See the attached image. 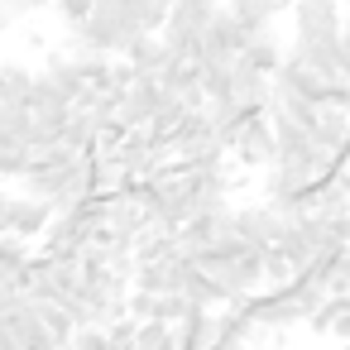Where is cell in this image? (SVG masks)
I'll list each match as a JSON object with an SVG mask.
<instances>
[{
	"instance_id": "obj_8",
	"label": "cell",
	"mask_w": 350,
	"mask_h": 350,
	"mask_svg": "<svg viewBox=\"0 0 350 350\" xmlns=\"http://www.w3.org/2000/svg\"><path fill=\"white\" fill-rule=\"evenodd\" d=\"M39 77H44L63 101H72V106L87 96V82H82V72H77V63H72L68 53H49V63H44V72H39Z\"/></svg>"
},
{
	"instance_id": "obj_24",
	"label": "cell",
	"mask_w": 350,
	"mask_h": 350,
	"mask_svg": "<svg viewBox=\"0 0 350 350\" xmlns=\"http://www.w3.org/2000/svg\"><path fill=\"white\" fill-rule=\"evenodd\" d=\"M202 5H226V0H202Z\"/></svg>"
},
{
	"instance_id": "obj_15",
	"label": "cell",
	"mask_w": 350,
	"mask_h": 350,
	"mask_svg": "<svg viewBox=\"0 0 350 350\" xmlns=\"http://www.w3.org/2000/svg\"><path fill=\"white\" fill-rule=\"evenodd\" d=\"M34 312H39V321L49 326L53 345H68V340H72V331H77V326H72V317H68L63 307H53V302H34Z\"/></svg>"
},
{
	"instance_id": "obj_11",
	"label": "cell",
	"mask_w": 350,
	"mask_h": 350,
	"mask_svg": "<svg viewBox=\"0 0 350 350\" xmlns=\"http://www.w3.org/2000/svg\"><path fill=\"white\" fill-rule=\"evenodd\" d=\"M183 297H187L192 307H206V312H221V307H226V293H221V288H216L197 264H192V269H187V278H183Z\"/></svg>"
},
{
	"instance_id": "obj_25",
	"label": "cell",
	"mask_w": 350,
	"mask_h": 350,
	"mask_svg": "<svg viewBox=\"0 0 350 350\" xmlns=\"http://www.w3.org/2000/svg\"><path fill=\"white\" fill-rule=\"evenodd\" d=\"M53 350H72V345H53Z\"/></svg>"
},
{
	"instance_id": "obj_13",
	"label": "cell",
	"mask_w": 350,
	"mask_h": 350,
	"mask_svg": "<svg viewBox=\"0 0 350 350\" xmlns=\"http://www.w3.org/2000/svg\"><path fill=\"white\" fill-rule=\"evenodd\" d=\"M240 58H245L259 77H273V72H278V63H283V49H278V39H273V34H259Z\"/></svg>"
},
{
	"instance_id": "obj_5",
	"label": "cell",
	"mask_w": 350,
	"mask_h": 350,
	"mask_svg": "<svg viewBox=\"0 0 350 350\" xmlns=\"http://www.w3.org/2000/svg\"><path fill=\"white\" fill-rule=\"evenodd\" d=\"M283 230H288V221H283V216H278L269 202H259V206H235V235H240L245 245L273 250Z\"/></svg>"
},
{
	"instance_id": "obj_20",
	"label": "cell",
	"mask_w": 350,
	"mask_h": 350,
	"mask_svg": "<svg viewBox=\"0 0 350 350\" xmlns=\"http://www.w3.org/2000/svg\"><path fill=\"white\" fill-rule=\"evenodd\" d=\"M331 336H340V340L350 345V297H340V312H336V326H331Z\"/></svg>"
},
{
	"instance_id": "obj_19",
	"label": "cell",
	"mask_w": 350,
	"mask_h": 350,
	"mask_svg": "<svg viewBox=\"0 0 350 350\" xmlns=\"http://www.w3.org/2000/svg\"><path fill=\"white\" fill-rule=\"evenodd\" d=\"M125 317L149 321V317H154V293H135V288H130V297H125Z\"/></svg>"
},
{
	"instance_id": "obj_14",
	"label": "cell",
	"mask_w": 350,
	"mask_h": 350,
	"mask_svg": "<svg viewBox=\"0 0 350 350\" xmlns=\"http://www.w3.org/2000/svg\"><path fill=\"white\" fill-rule=\"evenodd\" d=\"M135 350H178V326L139 321V331H135Z\"/></svg>"
},
{
	"instance_id": "obj_4",
	"label": "cell",
	"mask_w": 350,
	"mask_h": 350,
	"mask_svg": "<svg viewBox=\"0 0 350 350\" xmlns=\"http://www.w3.org/2000/svg\"><path fill=\"white\" fill-rule=\"evenodd\" d=\"M240 168H269L273 163V125H269V116L259 111V116H245V125H240V135L230 139V149H226Z\"/></svg>"
},
{
	"instance_id": "obj_1",
	"label": "cell",
	"mask_w": 350,
	"mask_h": 350,
	"mask_svg": "<svg viewBox=\"0 0 350 350\" xmlns=\"http://www.w3.org/2000/svg\"><path fill=\"white\" fill-rule=\"evenodd\" d=\"M211 10H216V5H202V0H178V5L168 10V20H163V29H159L163 49H168L173 58L197 63L202 34H206V25H211Z\"/></svg>"
},
{
	"instance_id": "obj_16",
	"label": "cell",
	"mask_w": 350,
	"mask_h": 350,
	"mask_svg": "<svg viewBox=\"0 0 350 350\" xmlns=\"http://www.w3.org/2000/svg\"><path fill=\"white\" fill-rule=\"evenodd\" d=\"M187 307H192V302H187L183 293H163V297H154V317H149V321H163V326H178V321L187 317Z\"/></svg>"
},
{
	"instance_id": "obj_7",
	"label": "cell",
	"mask_w": 350,
	"mask_h": 350,
	"mask_svg": "<svg viewBox=\"0 0 350 350\" xmlns=\"http://www.w3.org/2000/svg\"><path fill=\"white\" fill-rule=\"evenodd\" d=\"M5 331L15 336V345H20V350H53V336H49V326L39 321V312H34V302H29V297L5 317Z\"/></svg>"
},
{
	"instance_id": "obj_9",
	"label": "cell",
	"mask_w": 350,
	"mask_h": 350,
	"mask_svg": "<svg viewBox=\"0 0 350 350\" xmlns=\"http://www.w3.org/2000/svg\"><path fill=\"white\" fill-rule=\"evenodd\" d=\"M139 77H159V68H163V58H168V49H163V39L159 34H139L125 53H120Z\"/></svg>"
},
{
	"instance_id": "obj_23",
	"label": "cell",
	"mask_w": 350,
	"mask_h": 350,
	"mask_svg": "<svg viewBox=\"0 0 350 350\" xmlns=\"http://www.w3.org/2000/svg\"><path fill=\"white\" fill-rule=\"evenodd\" d=\"M269 5H273V10H293V5H297V0H269Z\"/></svg>"
},
{
	"instance_id": "obj_22",
	"label": "cell",
	"mask_w": 350,
	"mask_h": 350,
	"mask_svg": "<svg viewBox=\"0 0 350 350\" xmlns=\"http://www.w3.org/2000/svg\"><path fill=\"white\" fill-rule=\"evenodd\" d=\"M15 5H20V10H44L49 0H15Z\"/></svg>"
},
{
	"instance_id": "obj_18",
	"label": "cell",
	"mask_w": 350,
	"mask_h": 350,
	"mask_svg": "<svg viewBox=\"0 0 350 350\" xmlns=\"http://www.w3.org/2000/svg\"><path fill=\"white\" fill-rule=\"evenodd\" d=\"M53 5H58V15H63V25L72 29V25H82L92 10H96V0H53Z\"/></svg>"
},
{
	"instance_id": "obj_12",
	"label": "cell",
	"mask_w": 350,
	"mask_h": 350,
	"mask_svg": "<svg viewBox=\"0 0 350 350\" xmlns=\"http://www.w3.org/2000/svg\"><path fill=\"white\" fill-rule=\"evenodd\" d=\"M226 10L250 29V34H269V25H273V5H269V0H226Z\"/></svg>"
},
{
	"instance_id": "obj_26",
	"label": "cell",
	"mask_w": 350,
	"mask_h": 350,
	"mask_svg": "<svg viewBox=\"0 0 350 350\" xmlns=\"http://www.w3.org/2000/svg\"><path fill=\"white\" fill-rule=\"evenodd\" d=\"M345 350H350V345H345Z\"/></svg>"
},
{
	"instance_id": "obj_3",
	"label": "cell",
	"mask_w": 350,
	"mask_h": 350,
	"mask_svg": "<svg viewBox=\"0 0 350 350\" xmlns=\"http://www.w3.org/2000/svg\"><path fill=\"white\" fill-rule=\"evenodd\" d=\"M49 221H53V211H49V202H34V197H0V235H15V240H39L44 230H49Z\"/></svg>"
},
{
	"instance_id": "obj_2",
	"label": "cell",
	"mask_w": 350,
	"mask_h": 350,
	"mask_svg": "<svg viewBox=\"0 0 350 350\" xmlns=\"http://www.w3.org/2000/svg\"><path fill=\"white\" fill-rule=\"evenodd\" d=\"M293 25H297L293 44H340V29H345L340 0H297Z\"/></svg>"
},
{
	"instance_id": "obj_21",
	"label": "cell",
	"mask_w": 350,
	"mask_h": 350,
	"mask_svg": "<svg viewBox=\"0 0 350 350\" xmlns=\"http://www.w3.org/2000/svg\"><path fill=\"white\" fill-rule=\"evenodd\" d=\"M211 350H250V340H240V336H216Z\"/></svg>"
},
{
	"instance_id": "obj_6",
	"label": "cell",
	"mask_w": 350,
	"mask_h": 350,
	"mask_svg": "<svg viewBox=\"0 0 350 350\" xmlns=\"http://www.w3.org/2000/svg\"><path fill=\"white\" fill-rule=\"evenodd\" d=\"M163 87L159 77H135V87L120 96V130H149V120L159 116Z\"/></svg>"
},
{
	"instance_id": "obj_10",
	"label": "cell",
	"mask_w": 350,
	"mask_h": 350,
	"mask_svg": "<svg viewBox=\"0 0 350 350\" xmlns=\"http://www.w3.org/2000/svg\"><path fill=\"white\" fill-rule=\"evenodd\" d=\"M34 72L25 63H0V106H29Z\"/></svg>"
},
{
	"instance_id": "obj_17",
	"label": "cell",
	"mask_w": 350,
	"mask_h": 350,
	"mask_svg": "<svg viewBox=\"0 0 350 350\" xmlns=\"http://www.w3.org/2000/svg\"><path fill=\"white\" fill-rule=\"evenodd\" d=\"M68 345L72 350H111V336H106V326H77Z\"/></svg>"
}]
</instances>
